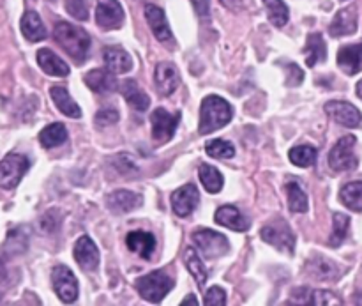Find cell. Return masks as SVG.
<instances>
[{
  "instance_id": "obj_5",
  "label": "cell",
  "mask_w": 362,
  "mask_h": 306,
  "mask_svg": "<svg viewBox=\"0 0 362 306\" xmlns=\"http://www.w3.org/2000/svg\"><path fill=\"white\" fill-rule=\"evenodd\" d=\"M260 236L265 243L272 244V246L285 251V254L292 255L293 251H296V236H293L292 229H290V225L285 220H272L271 223H267V225L262 229Z\"/></svg>"
},
{
  "instance_id": "obj_29",
  "label": "cell",
  "mask_w": 362,
  "mask_h": 306,
  "mask_svg": "<svg viewBox=\"0 0 362 306\" xmlns=\"http://www.w3.org/2000/svg\"><path fill=\"white\" fill-rule=\"evenodd\" d=\"M327 59V45L324 38L318 32L308 35L306 41V64L308 67H315L318 62H324Z\"/></svg>"
},
{
  "instance_id": "obj_25",
  "label": "cell",
  "mask_w": 362,
  "mask_h": 306,
  "mask_svg": "<svg viewBox=\"0 0 362 306\" xmlns=\"http://www.w3.org/2000/svg\"><path fill=\"white\" fill-rule=\"evenodd\" d=\"M103 60H105L106 67H108L112 73L124 74L129 73V71L133 69V59H131V55L126 50L119 48V46L106 48L105 53H103Z\"/></svg>"
},
{
  "instance_id": "obj_41",
  "label": "cell",
  "mask_w": 362,
  "mask_h": 306,
  "mask_svg": "<svg viewBox=\"0 0 362 306\" xmlns=\"http://www.w3.org/2000/svg\"><path fill=\"white\" fill-rule=\"evenodd\" d=\"M113 166H115V169L119 170V174H122V176H129V174H134L138 170L133 159L127 154H120L117 156V158H113Z\"/></svg>"
},
{
  "instance_id": "obj_26",
  "label": "cell",
  "mask_w": 362,
  "mask_h": 306,
  "mask_svg": "<svg viewBox=\"0 0 362 306\" xmlns=\"http://www.w3.org/2000/svg\"><path fill=\"white\" fill-rule=\"evenodd\" d=\"M290 305H338L339 300L325 290H310L306 287H299L292 294Z\"/></svg>"
},
{
  "instance_id": "obj_6",
  "label": "cell",
  "mask_w": 362,
  "mask_h": 306,
  "mask_svg": "<svg viewBox=\"0 0 362 306\" xmlns=\"http://www.w3.org/2000/svg\"><path fill=\"white\" fill-rule=\"evenodd\" d=\"M28 169H30V162L27 156L14 154V152L7 154L0 162V186L4 190H14Z\"/></svg>"
},
{
  "instance_id": "obj_48",
  "label": "cell",
  "mask_w": 362,
  "mask_h": 306,
  "mask_svg": "<svg viewBox=\"0 0 362 306\" xmlns=\"http://www.w3.org/2000/svg\"><path fill=\"white\" fill-rule=\"evenodd\" d=\"M356 301H357V305H362V294H359V296L356 298Z\"/></svg>"
},
{
  "instance_id": "obj_47",
  "label": "cell",
  "mask_w": 362,
  "mask_h": 306,
  "mask_svg": "<svg viewBox=\"0 0 362 306\" xmlns=\"http://www.w3.org/2000/svg\"><path fill=\"white\" fill-rule=\"evenodd\" d=\"M357 96H359V98L362 99V80L359 81V84H357Z\"/></svg>"
},
{
  "instance_id": "obj_24",
  "label": "cell",
  "mask_w": 362,
  "mask_h": 306,
  "mask_svg": "<svg viewBox=\"0 0 362 306\" xmlns=\"http://www.w3.org/2000/svg\"><path fill=\"white\" fill-rule=\"evenodd\" d=\"M21 34H23L25 39L30 42L45 41V39L48 38V30H46L41 16H39L35 11H27V13L21 16Z\"/></svg>"
},
{
  "instance_id": "obj_45",
  "label": "cell",
  "mask_w": 362,
  "mask_h": 306,
  "mask_svg": "<svg viewBox=\"0 0 362 306\" xmlns=\"http://www.w3.org/2000/svg\"><path fill=\"white\" fill-rule=\"evenodd\" d=\"M219 2L230 11H240L244 6V0H219Z\"/></svg>"
},
{
  "instance_id": "obj_46",
  "label": "cell",
  "mask_w": 362,
  "mask_h": 306,
  "mask_svg": "<svg viewBox=\"0 0 362 306\" xmlns=\"http://www.w3.org/2000/svg\"><path fill=\"white\" fill-rule=\"evenodd\" d=\"M180 305H182V306H197L198 300H197V296H194V294H189V296H187L186 300H184Z\"/></svg>"
},
{
  "instance_id": "obj_16",
  "label": "cell",
  "mask_w": 362,
  "mask_h": 306,
  "mask_svg": "<svg viewBox=\"0 0 362 306\" xmlns=\"http://www.w3.org/2000/svg\"><path fill=\"white\" fill-rule=\"evenodd\" d=\"M74 261L85 271H94L99 266V250L88 236L78 239L76 246H74Z\"/></svg>"
},
{
  "instance_id": "obj_8",
  "label": "cell",
  "mask_w": 362,
  "mask_h": 306,
  "mask_svg": "<svg viewBox=\"0 0 362 306\" xmlns=\"http://www.w3.org/2000/svg\"><path fill=\"white\" fill-rule=\"evenodd\" d=\"M52 283L55 294L62 303H74L78 300V282L73 271L66 266H57L52 271Z\"/></svg>"
},
{
  "instance_id": "obj_40",
  "label": "cell",
  "mask_w": 362,
  "mask_h": 306,
  "mask_svg": "<svg viewBox=\"0 0 362 306\" xmlns=\"http://www.w3.org/2000/svg\"><path fill=\"white\" fill-rule=\"evenodd\" d=\"M66 11L76 20L85 21L88 18V7L85 0H66Z\"/></svg>"
},
{
  "instance_id": "obj_2",
  "label": "cell",
  "mask_w": 362,
  "mask_h": 306,
  "mask_svg": "<svg viewBox=\"0 0 362 306\" xmlns=\"http://www.w3.org/2000/svg\"><path fill=\"white\" fill-rule=\"evenodd\" d=\"M232 106L226 99L219 98V96H209L202 101L198 131H200V135L214 133V131L226 126L232 120Z\"/></svg>"
},
{
  "instance_id": "obj_1",
  "label": "cell",
  "mask_w": 362,
  "mask_h": 306,
  "mask_svg": "<svg viewBox=\"0 0 362 306\" xmlns=\"http://www.w3.org/2000/svg\"><path fill=\"white\" fill-rule=\"evenodd\" d=\"M53 35L64 48V52H67V55L73 57L76 62H83L87 59L88 48H90V35L83 28L67 23V21H59L55 25Z\"/></svg>"
},
{
  "instance_id": "obj_20",
  "label": "cell",
  "mask_w": 362,
  "mask_h": 306,
  "mask_svg": "<svg viewBox=\"0 0 362 306\" xmlns=\"http://www.w3.org/2000/svg\"><path fill=\"white\" fill-rule=\"evenodd\" d=\"M214 220L218 225L226 227L230 230H235V232H246L250 229L247 218H244L243 212L237 208H233V205H223V208H219L216 211Z\"/></svg>"
},
{
  "instance_id": "obj_14",
  "label": "cell",
  "mask_w": 362,
  "mask_h": 306,
  "mask_svg": "<svg viewBox=\"0 0 362 306\" xmlns=\"http://www.w3.org/2000/svg\"><path fill=\"white\" fill-rule=\"evenodd\" d=\"M145 18H147L148 27L152 28V32H154L156 39H158L159 42L166 45V42L173 41L172 30H170L168 27V21H166V14L161 7L154 6V4L145 6Z\"/></svg>"
},
{
  "instance_id": "obj_13",
  "label": "cell",
  "mask_w": 362,
  "mask_h": 306,
  "mask_svg": "<svg viewBox=\"0 0 362 306\" xmlns=\"http://www.w3.org/2000/svg\"><path fill=\"white\" fill-rule=\"evenodd\" d=\"M156 87L161 96H172L180 85V73L172 62H159L154 73Z\"/></svg>"
},
{
  "instance_id": "obj_7",
  "label": "cell",
  "mask_w": 362,
  "mask_h": 306,
  "mask_svg": "<svg viewBox=\"0 0 362 306\" xmlns=\"http://www.w3.org/2000/svg\"><path fill=\"white\" fill-rule=\"evenodd\" d=\"M193 241L198 250L207 259H219L230 251V243L223 234L209 229H198L193 234Z\"/></svg>"
},
{
  "instance_id": "obj_19",
  "label": "cell",
  "mask_w": 362,
  "mask_h": 306,
  "mask_svg": "<svg viewBox=\"0 0 362 306\" xmlns=\"http://www.w3.org/2000/svg\"><path fill=\"white\" fill-rule=\"evenodd\" d=\"M338 66L343 73L357 74L362 71V42L343 46L338 52Z\"/></svg>"
},
{
  "instance_id": "obj_37",
  "label": "cell",
  "mask_w": 362,
  "mask_h": 306,
  "mask_svg": "<svg viewBox=\"0 0 362 306\" xmlns=\"http://www.w3.org/2000/svg\"><path fill=\"white\" fill-rule=\"evenodd\" d=\"M349 229H350V218L346 215H341V212H336L332 216V236L329 239V244L332 248H338L343 241L346 239L349 236Z\"/></svg>"
},
{
  "instance_id": "obj_17",
  "label": "cell",
  "mask_w": 362,
  "mask_h": 306,
  "mask_svg": "<svg viewBox=\"0 0 362 306\" xmlns=\"http://www.w3.org/2000/svg\"><path fill=\"white\" fill-rule=\"evenodd\" d=\"M306 269L311 278L318 280V282H336L341 276L338 264H334L331 259L325 257L310 259L306 264Z\"/></svg>"
},
{
  "instance_id": "obj_4",
  "label": "cell",
  "mask_w": 362,
  "mask_h": 306,
  "mask_svg": "<svg viewBox=\"0 0 362 306\" xmlns=\"http://www.w3.org/2000/svg\"><path fill=\"white\" fill-rule=\"evenodd\" d=\"M356 144L357 138L354 135L343 137L338 140V144L331 149L329 152V166L334 172H349V170L357 169L359 159L356 156Z\"/></svg>"
},
{
  "instance_id": "obj_27",
  "label": "cell",
  "mask_w": 362,
  "mask_h": 306,
  "mask_svg": "<svg viewBox=\"0 0 362 306\" xmlns=\"http://www.w3.org/2000/svg\"><path fill=\"white\" fill-rule=\"evenodd\" d=\"M120 92H122L124 99H126L127 105L133 110L145 112L151 106L148 96L145 94V91H141V87L134 80H124V84L120 85Z\"/></svg>"
},
{
  "instance_id": "obj_42",
  "label": "cell",
  "mask_w": 362,
  "mask_h": 306,
  "mask_svg": "<svg viewBox=\"0 0 362 306\" xmlns=\"http://www.w3.org/2000/svg\"><path fill=\"white\" fill-rule=\"evenodd\" d=\"M205 305L207 306H223L226 305V294L221 287H211L205 293Z\"/></svg>"
},
{
  "instance_id": "obj_31",
  "label": "cell",
  "mask_w": 362,
  "mask_h": 306,
  "mask_svg": "<svg viewBox=\"0 0 362 306\" xmlns=\"http://www.w3.org/2000/svg\"><path fill=\"white\" fill-rule=\"evenodd\" d=\"M67 140V130L62 123H53L39 133V142L45 149H53Z\"/></svg>"
},
{
  "instance_id": "obj_28",
  "label": "cell",
  "mask_w": 362,
  "mask_h": 306,
  "mask_svg": "<svg viewBox=\"0 0 362 306\" xmlns=\"http://www.w3.org/2000/svg\"><path fill=\"white\" fill-rule=\"evenodd\" d=\"M49 96H52L53 103L57 105V108L64 113L66 117H71V119H80L81 117V110L80 106L74 103V99L71 98L69 92L66 91L64 87H52L49 89Z\"/></svg>"
},
{
  "instance_id": "obj_44",
  "label": "cell",
  "mask_w": 362,
  "mask_h": 306,
  "mask_svg": "<svg viewBox=\"0 0 362 306\" xmlns=\"http://www.w3.org/2000/svg\"><path fill=\"white\" fill-rule=\"evenodd\" d=\"M194 11L198 13V16L205 18L209 16V11H211V0H191Z\"/></svg>"
},
{
  "instance_id": "obj_32",
  "label": "cell",
  "mask_w": 362,
  "mask_h": 306,
  "mask_svg": "<svg viewBox=\"0 0 362 306\" xmlns=\"http://www.w3.org/2000/svg\"><path fill=\"white\" fill-rule=\"evenodd\" d=\"M339 200L350 209V211L362 212V181L349 183L339 191Z\"/></svg>"
},
{
  "instance_id": "obj_22",
  "label": "cell",
  "mask_w": 362,
  "mask_h": 306,
  "mask_svg": "<svg viewBox=\"0 0 362 306\" xmlns=\"http://www.w3.org/2000/svg\"><path fill=\"white\" fill-rule=\"evenodd\" d=\"M126 244L131 251L140 255L141 259L148 261L152 259L156 248V239L151 232H144V230H134L129 232L126 237Z\"/></svg>"
},
{
  "instance_id": "obj_12",
  "label": "cell",
  "mask_w": 362,
  "mask_h": 306,
  "mask_svg": "<svg viewBox=\"0 0 362 306\" xmlns=\"http://www.w3.org/2000/svg\"><path fill=\"white\" fill-rule=\"evenodd\" d=\"M198 200H200L198 188L194 184H186V186L172 193L173 212L180 216V218H186V216H189L197 209Z\"/></svg>"
},
{
  "instance_id": "obj_30",
  "label": "cell",
  "mask_w": 362,
  "mask_h": 306,
  "mask_svg": "<svg viewBox=\"0 0 362 306\" xmlns=\"http://www.w3.org/2000/svg\"><path fill=\"white\" fill-rule=\"evenodd\" d=\"M286 195H288V208L292 212H306L310 208V202H308L306 191L303 190L299 183L296 179L288 181L285 184Z\"/></svg>"
},
{
  "instance_id": "obj_43",
  "label": "cell",
  "mask_w": 362,
  "mask_h": 306,
  "mask_svg": "<svg viewBox=\"0 0 362 306\" xmlns=\"http://www.w3.org/2000/svg\"><path fill=\"white\" fill-rule=\"evenodd\" d=\"M117 120H119V112L113 108H105L101 112H98V115H95V124L99 128L112 126V124H117Z\"/></svg>"
},
{
  "instance_id": "obj_33",
  "label": "cell",
  "mask_w": 362,
  "mask_h": 306,
  "mask_svg": "<svg viewBox=\"0 0 362 306\" xmlns=\"http://www.w3.org/2000/svg\"><path fill=\"white\" fill-rule=\"evenodd\" d=\"M198 174H200L202 184H204L209 193H219L223 190V176L216 166L204 163L198 169Z\"/></svg>"
},
{
  "instance_id": "obj_38",
  "label": "cell",
  "mask_w": 362,
  "mask_h": 306,
  "mask_svg": "<svg viewBox=\"0 0 362 306\" xmlns=\"http://www.w3.org/2000/svg\"><path fill=\"white\" fill-rule=\"evenodd\" d=\"M205 152L214 159H228L235 156V147L230 142L218 138V140H211L205 145Z\"/></svg>"
},
{
  "instance_id": "obj_36",
  "label": "cell",
  "mask_w": 362,
  "mask_h": 306,
  "mask_svg": "<svg viewBox=\"0 0 362 306\" xmlns=\"http://www.w3.org/2000/svg\"><path fill=\"white\" fill-rule=\"evenodd\" d=\"M184 261H186V268L189 269V273L193 275V278L197 280V283L200 287L205 285L207 282V269H205L204 261H200L198 254L194 251V248H187L186 255H184Z\"/></svg>"
},
{
  "instance_id": "obj_9",
  "label": "cell",
  "mask_w": 362,
  "mask_h": 306,
  "mask_svg": "<svg viewBox=\"0 0 362 306\" xmlns=\"http://www.w3.org/2000/svg\"><path fill=\"white\" fill-rule=\"evenodd\" d=\"M180 113H168L165 108H156L151 117L152 138L159 144L170 142L175 135L177 126H179Z\"/></svg>"
},
{
  "instance_id": "obj_11",
  "label": "cell",
  "mask_w": 362,
  "mask_h": 306,
  "mask_svg": "<svg viewBox=\"0 0 362 306\" xmlns=\"http://www.w3.org/2000/svg\"><path fill=\"white\" fill-rule=\"evenodd\" d=\"M325 112L332 120L345 128H361L362 126V113L352 103L346 101H329L325 105Z\"/></svg>"
},
{
  "instance_id": "obj_23",
  "label": "cell",
  "mask_w": 362,
  "mask_h": 306,
  "mask_svg": "<svg viewBox=\"0 0 362 306\" xmlns=\"http://www.w3.org/2000/svg\"><path fill=\"white\" fill-rule=\"evenodd\" d=\"M37 62H39V67H41L46 74H49V76L64 78L71 73L69 66H67V64L64 62L57 53H53L49 48L39 50Z\"/></svg>"
},
{
  "instance_id": "obj_39",
  "label": "cell",
  "mask_w": 362,
  "mask_h": 306,
  "mask_svg": "<svg viewBox=\"0 0 362 306\" xmlns=\"http://www.w3.org/2000/svg\"><path fill=\"white\" fill-rule=\"evenodd\" d=\"M283 67H285L286 71V87H299L300 84L304 81V71L300 69L297 64H283Z\"/></svg>"
},
{
  "instance_id": "obj_35",
  "label": "cell",
  "mask_w": 362,
  "mask_h": 306,
  "mask_svg": "<svg viewBox=\"0 0 362 306\" xmlns=\"http://www.w3.org/2000/svg\"><path fill=\"white\" fill-rule=\"evenodd\" d=\"M265 9H267L269 21H271L274 27L281 28L288 23V7L283 0H264Z\"/></svg>"
},
{
  "instance_id": "obj_15",
  "label": "cell",
  "mask_w": 362,
  "mask_h": 306,
  "mask_svg": "<svg viewBox=\"0 0 362 306\" xmlns=\"http://www.w3.org/2000/svg\"><path fill=\"white\" fill-rule=\"evenodd\" d=\"M144 202L141 195L134 193V191L129 190H117L113 193L108 195L106 198V205L112 212H117V215H122V212H131L134 209H138Z\"/></svg>"
},
{
  "instance_id": "obj_10",
  "label": "cell",
  "mask_w": 362,
  "mask_h": 306,
  "mask_svg": "<svg viewBox=\"0 0 362 306\" xmlns=\"http://www.w3.org/2000/svg\"><path fill=\"white\" fill-rule=\"evenodd\" d=\"M95 23L103 30H115L124 23V9L119 0H98L95 7Z\"/></svg>"
},
{
  "instance_id": "obj_21",
  "label": "cell",
  "mask_w": 362,
  "mask_h": 306,
  "mask_svg": "<svg viewBox=\"0 0 362 306\" xmlns=\"http://www.w3.org/2000/svg\"><path fill=\"white\" fill-rule=\"evenodd\" d=\"M85 85L90 91L98 92V94H106V92L117 91L119 84L117 78L110 69H92L85 74Z\"/></svg>"
},
{
  "instance_id": "obj_3",
  "label": "cell",
  "mask_w": 362,
  "mask_h": 306,
  "mask_svg": "<svg viewBox=\"0 0 362 306\" xmlns=\"http://www.w3.org/2000/svg\"><path fill=\"white\" fill-rule=\"evenodd\" d=\"M136 289L144 300L158 305L166 298V294L173 289V280L166 273L154 271L136 280Z\"/></svg>"
},
{
  "instance_id": "obj_18",
  "label": "cell",
  "mask_w": 362,
  "mask_h": 306,
  "mask_svg": "<svg viewBox=\"0 0 362 306\" xmlns=\"http://www.w3.org/2000/svg\"><path fill=\"white\" fill-rule=\"evenodd\" d=\"M357 30V9L356 7H346L341 9L334 16L332 23L329 25V34L332 38H343V35H352Z\"/></svg>"
},
{
  "instance_id": "obj_34",
  "label": "cell",
  "mask_w": 362,
  "mask_h": 306,
  "mask_svg": "<svg viewBox=\"0 0 362 306\" xmlns=\"http://www.w3.org/2000/svg\"><path fill=\"white\" fill-rule=\"evenodd\" d=\"M317 149L311 147V145H297V147L290 149L288 158L290 162L296 166H300V169H308V166H313L315 162H317Z\"/></svg>"
}]
</instances>
